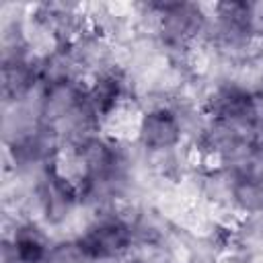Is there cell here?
<instances>
[{"label":"cell","instance_id":"6","mask_svg":"<svg viewBox=\"0 0 263 263\" xmlns=\"http://www.w3.org/2000/svg\"><path fill=\"white\" fill-rule=\"evenodd\" d=\"M216 105H218V111L226 117H238V115H245L251 107V101L245 92L240 90H224L218 99H216Z\"/></svg>","mask_w":263,"mask_h":263},{"label":"cell","instance_id":"3","mask_svg":"<svg viewBox=\"0 0 263 263\" xmlns=\"http://www.w3.org/2000/svg\"><path fill=\"white\" fill-rule=\"evenodd\" d=\"M45 242L43 238L27 228V230H21L14 238V259L23 261V263H39L45 259Z\"/></svg>","mask_w":263,"mask_h":263},{"label":"cell","instance_id":"1","mask_svg":"<svg viewBox=\"0 0 263 263\" xmlns=\"http://www.w3.org/2000/svg\"><path fill=\"white\" fill-rule=\"evenodd\" d=\"M129 242V230L119 220H107L92 226L80 240L78 249L82 257L88 259H105L123 251Z\"/></svg>","mask_w":263,"mask_h":263},{"label":"cell","instance_id":"5","mask_svg":"<svg viewBox=\"0 0 263 263\" xmlns=\"http://www.w3.org/2000/svg\"><path fill=\"white\" fill-rule=\"evenodd\" d=\"M119 97V84L113 78H101L97 80L95 88L90 90V103L97 111H111L115 107V101Z\"/></svg>","mask_w":263,"mask_h":263},{"label":"cell","instance_id":"2","mask_svg":"<svg viewBox=\"0 0 263 263\" xmlns=\"http://www.w3.org/2000/svg\"><path fill=\"white\" fill-rule=\"evenodd\" d=\"M138 134H140V140L144 146L154 148V150H164L179 142L181 125L171 111L158 109V111L146 113L142 117Z\"/></svg>","mask_w":263,"mask_h":263},{"label":"cell","instance_id":"4","mask_svg":"<svg viewBox=\"0 0 263 263\" xmlns=\"http://www.w3.org/2000/svg\"><path fill=\"white\" fill-rule=\"evenodd\" d=\"M234 199L247 212H263V183L242 179L234 187Z\"/></svg>","mask_w":263,"mask_h":263}]
</instances>
